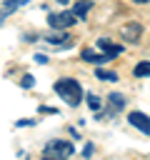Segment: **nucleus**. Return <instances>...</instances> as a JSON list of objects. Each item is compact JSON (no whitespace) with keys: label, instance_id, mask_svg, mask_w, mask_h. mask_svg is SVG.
Segmentation results:
<instances>
[{"label":"nucleus","instance_id":"obj_3","mask_svg":"<svg viewBox=\"0 0 150 160\" xmlns=\"http://www.w3.org/2000/svg\"><path fill=\"white\" fill-rule=\"evenodd\" d=\"M48 22H50V28H52V30H65V28L75 25V22H78V18H75L70 10H65V12H52V15H48Z\"/></svg>","mask_w":150,"mask_h":160},{"label":"nucleus","instance_id":"obj_5","mask_svg":"<svg viewBox=\"0 0 150 160\" xmlns=\"http://www.w3.org/2000/svg\"><path fill=\"white\" fill-rule=\"evenodd\" d=\"M98 48H100V52H102L108 60L122 52V45H118V42H110L108 38H100V40H98Z\"/></svg>","mask_w":150,"mask_h":160},{"label":"nucleus","instance_id":"obj_12","mask_svg":"<svg viewBox=\"0 0 150 160\" xmlns=\"http://www.w3.org/2000/svg\"><path fill=\"white\" fill-rule=\"evenodd\" d=\"M88 10H90V2H88V0H82V2H78V5H75V8H72V10H70V12H72V15H75V18H80V20H82V18H85V12H88Z\"/></svg>","mask_w":150,"mask_h":160},{"label":"nucleus","instance_id":"obj_17","mask_svg":"<svg viewBox=\"0 0 150 160\" xmlns=\"http://www.w3.org/2000/svg\"><path fill=\"white\" fill-rule=\"evenodd\" d=\"M55 2H60V5H65V2H68V0H55Z\"/></svg>","mask_w":150,"mask_h":160},{"label":"nucleus","instance_id":"obj_16","mask_svg":"<svg viewBox=\"0 0 150 160\" xmlns=\"http://www.w3.org/2000/svg\"><path fill=\"white\" fill-rule=\"evenodd\" d=\"M35 60H38L40 65H45V62H48V58H45V55H35Z\"/></svg>","mask_w":150,"mask_h":160},{"label":"nucleus","instance_id":"obj_8","mask_svg":"<svg viewBox=\"0 0 150 160\" xmlns=\"http://www.w3.org/2000/svg\"><path fill=\"white\" fill-rule=\"evenodd\" d=\"M82 60H88V62H95V65H102L108 58L102 55V52H95V50H90V48H85L82 50Z\"/></svg>","mask_w":150,"mask_h":160},{"label":"nucleus","instance_id":"obj_10","mask_svg":"<svg viewBox=\"0 0 150 160\" xmlns=\"http://www.w3.org/2000/svg\"><path fill=\"white\" fill-rule=\"evenodd\" d=\"M110 108H112L110 112H118V110H122V108H125V98H122L120 92H112V95H110Z\"/></svg>","mask_w":150,"mask_h":160},{"label":"nucleus","instance_id":"obj_15","mask_svg":"<svg viewBox=\"0 0 150 160\" xmlns=\"http://www.w3.org/2000/svg\"><path fill=\"white\" fill-rule=\"evenodd\" d=\"M20 85H22V88H32V85H35V78H32V75H22Z\"/></svg>","mask_w":150,"mask_h":160},{"label":"nucleus","instance_id":"obj_9","mask_svg":"<svg viewBox=\"0 0 150 160\" xmlns=\"http://www.w3.org/2000/svg\"><path fill=\"white\" fill-rule=\"evenodd\" d=\"M30 0H5V10L0 12V22H2V18L8 15V12H12V10H18L20 5H28Z\"/></svg>","mask_w":150,"mask_h":160},{"label":"nucleus","instance_id":"obj_18","mask_svg":"<svg viewBox=\"0 0 150 160\" xmlns=\"http://www.w3.org/2000/svg\"><path fill=\"white\" fill-rule=\"evenodd\" d=\"M135 2H148V0H135Z\"/></svg>","mask_w":150,"mask_h":160},{"label":"nucleus","instance_id":"obj_6","mask_svg":"<svg viewBox=\"0 0 150 160\" xmlns=\"http://www.w3.org/2000/svg\"><path fill=\"white\" fill-rule=\"evenodd\" d=\"M128 120H130V125H132V128H138L142 135H148V132H150V122H148V115H145V112H138V110H135V112H130V115H128Z\"/></svg>","mask_w":150,"mask_h":160},{"label":"nucleus","instance_id":"obj_4","mask_svg":"<svg viewBox=\"0 0 150 160\" xmlns=\"http://www.w3.org/2000/svg\"><path fill=\"white\" fill-rule=\"evenodd\" d=\"M42 40L50 42V45H58V48H70V45H72V38L65 35V32H45Z\"/></svg>","mask_w":150,"mask_h":160},{"label":"nucleus","instance_id":"obj_7","mask_svg":"<svg viewBox=\"0 0 150 160\" xmlns=\"http://www.w3.org/2000/svg\"><path fill=\"white\" fill-rule=\"evenodd\" d=\"M140 35H142V25L140 22H128L122 28V38L128 42H140Z\"/></svg>","mask_w":150,"mask_h":160},{"label":"nucleus","instance_id":"obj_1","mask_svg":"<svg viewBox=\"0 0 150 160\" xmlns=\"http://www.w3.org/2000/svg\"><path fill=\"white\" fill-rule=\"evenodd\" d=\"M55 92L60 95V100H65L70 108H75V105H80V100H82V85L78 82V80H72V78H60V80H55Z\"/></svg>","mask_w":150,"mask_h":160},{"label":"nucleus","instance_id":"obj_14","mask_svg":"<svg viewBox=\"0 0 150 160\" xmlns=\"http://www.w3.org/2000/svg\"><path fill=\"white\" fill-rule=\"evenodd\" d=\"M85 100H88L90 110H100V108H102V102H100V98H98V95H88Z\"/></svg>","mask_w":150,"mask_h":160},{"label":"nucleus","instance_id":"obj_13","mask_svg":"<svg viewBox=\"0 0 150 160\" xmlns=\"http://www.w3.org/2000/svg\"><path fill=\"white\" fill-rule=\"evenodd\" d=\"M132 72H135V78H148V72H150V62H148V60H142V62H138Z\"/></svg>","mask_w":150,"mask_h":160},{"label":"nucleus","instance_id":"obj_2","mask_svg":"<svg viewBox=\"0 0 150 160\" xmlns=\"http://www.w3.org/2000/svg\"><path fill=\"white\" fill-rule=\"evenodd\" d=\"M75 152V148L68 140H50L45 145V160H65Z\"/></svg>","mask_w":150,"mask_h":160},{"label":"nucleus","instance_id":"obj_11","mask_svg":"<svg viewBox=\"0 0 150 160\" xmlns=\"http://www.w3.org/2000/svg\"><path fill=\"white\" fill-rule=\"evenodd\" d=\"M95 78H98V80H105V82H115V80H118V75H115L112 70H102V68L95 70Z\"/></svg>","mask_w":150,"mask_h":160}]
</instances>
